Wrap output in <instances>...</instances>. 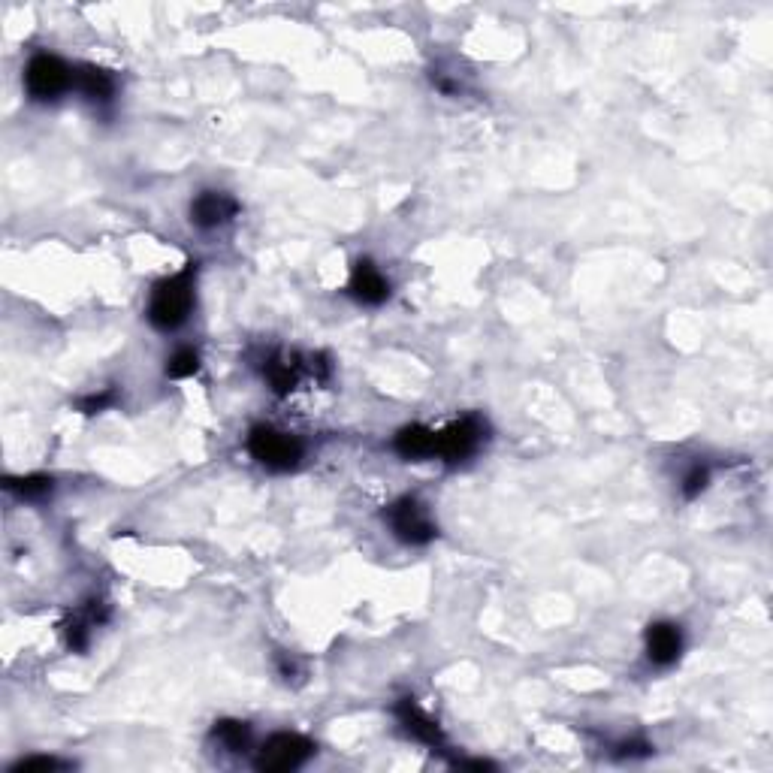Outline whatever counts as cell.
Returning <instances> with one entry per match:
<instances>
[{"mask_svg":"<svg viewBox=\"0 0 773 773\" xmlns=\"http://www.w3.org/2000/svg\"><path fill=\"white\" fill-rule=\"evenodd\" d=\"M194 281H197V260L185 263V269L154 284L151 299H148V324L154 330L173 333L188 321L191 308H194V296H197Z\"/></svg>","mask_w":773,"mask_h":773,"instance_id":"cell-1","label":"cell"},{"mask_svg":"<svg viewBox=\"0 0 773 773\" xmlns=\"http://www.w3.org/2000/svg\"><path fill=\"white\" fill-rule=\"evenodd\" d=\"M248 453L269 472H290L302 459V441L275 426H254L248 435Z\"/></svg>","mask_w":773,"mask_h":773,"instance_id":"cell-2","label":"cell"},{"mask_svg":"<svg viewBox=\"0 0 773 773\" xmlns=\"http://www.w3.org/2000/svg\"><path fill=\"white\" fill-rule=\"evenodd\" d=\"M315 743L302 737V734H293V731H278L272 734L260 752H257V770H266V773H287V770H296L302 767L308 758L315 755Z\"/></svg>","mask_w":773,"mask_h":773,"instance_id":"cell-3","label":"cell"},{"mask_svg":"<svg viewBox=\"0 0 773 773\" xmlns=\"http://www.w3.org/2000/svg\"><path fill=\"white\" fill-rule=\"evenodd\" d=\"M384 520L390 523L393 535L402 544H411V547H423V544H429L438 535V526L432 523L426 505L420 499H414V496H402L399 502H393L384 511Z\"/></svg>","mask_w":773,"mask_h":773,"instance_id":"cell-4","label":"cell"},{"mask_svg":"<svg viewBox=\"0 0 773 773\" xmlns=\"http://www.w3.org/2000/svg\"><path fill=\"white\" fill-rule=\"evenodd\" d=\"M73 76L76 70H70L61 58L40 52L25 67V88L34 100L46 103V100H58L67 88H73Z\"/></svg>","mask_w":773,"mask_h":773,"instance_id":"cell-5","label":"cell"},{"mask_svg":"<svg viewBox=\"0 0 773 773\" xmlns=\"http://www.w3.org/2000/svg\"><path fill=\"white\" fill-rule=\"evenodd\" d=\"M484 438H487V423L481 417H462V420H456V423H450L447 429L438 432L435 456H441L447 462H462L472 453H478Z\"/></svg>","mask_w":773,"mask_h":773,"instance_id":"cell-6","label":"cell"},{"mask_svg":"<svg viewBox=\"0 0 773 773\" xmlns=\"http://www.w3.org/2000/svg\"><path fill=\"white\" fill-rule=\"evenodd\" d=\"M239 212V203L224 194V191H203L197 194V200L191 203V221L200 227V230H215V227H224L227 221H233Z\"/></svg>","mask_w":773,"mask_h":773,"instance_id":"cell-7","label":"cell"},{"mask_svg":"<svg viewBox=\"0 0 773 773\" xmlns=\"http://www.w3.org/2000/svg\"><path fill=\"white\" fill-rule=\"evenodd\" d=\"M348 293L363 305H381L390 296V281L372 260H357L348 281Z\"/></svg>","mask_w":773,"mask_h":773,"instance_id":"cell-8","label":"cell"},{"mask_svg":"<svg viewBox=\"0 0 773 773\" xmlns=\"http://www.w3.org/2000/svg\"><path fill=\"white\" fill-rule=\"evenodd\" d=\"M396 719L405 725V731L414 737V740H420V743H426V746H444V731H441V725L426 713V710H420V704L414 701V698H402L399 704H396Z\"/></svg>","mask_w":773,"mask_h":773,"instance_id":"cell-9","label":"cell"},{"mask_svg":"<svg viewBox=\"0 0 773 773\" xmlns=\"http://www.w3.org/2000/svg\"><path fill=\"white\" fill-rule=\"evenodd\" d=\"M647 659L659 668H668L683 653V632L674 623H653L647 629Z\"/></svg>","mask_w":773,"mask_h":773,"instance_id":"cell-10","label":"cell"},{"mask_svg":"<svg viewBox=\"0 0 773 773\" xmlns=\"http://www.w3.org/2000/svg\"><path fill=\"white\" fill-rule=\"evenodd\" d=\"M393 447L402 459H429L438 450V432H432L429 426L411 423L396 432Z\"/></svg>","mask_w":773,"mask_h":773,"instance_id":"cell-11","label":"cell"},{"mask_svg":"<svg viewBox=\"0 0 773 773\" xmlns=\"http://www.w3.org/2000/svg\"><path fill=\"white\" fill-rule=\"evenodd\" d=\"M73 85L91 103H109L115 97V76L109 70H103V67H94V64L79 67L76 76H73Z\"/></svg>","mask_w":773,"mask_h":773,"instance_id":"cell-12","label":"cell"},{"mask_svg":"<svg viewBox=\"0 0 773 773\" xmlns=\"http://www.w3.org/2000/svg\"><path fill=\"white\" fill-rule=\"evenodd\" d=\"M212 740H218L227 752H245L251 746V725L239 719H221L212 728Z\"/></svg>","mask_w":773,"mask_h":773,"instance_id":"cell-13","label":"cell"},{"mask_svg":"<svg viewBox=\"0 0 773 773\" xmlns=\"http://www.w3.org/2000/svg\"><path fill=\"white\" fill-rule=\"evenodd\" d=\"M4 487H7L10 493H16L19 499H25V502H40V499L52 496V490H55L52 478H46V475L7 478V481H4Z\"/></svg>","mask_w":773,"mask_h":773,"instance_id":"cell-14","label":"cell"},{"mask_svg":"<svg viewBox=\"0 0 773 773\" xmlns=\"http://www.w3.org/2000/svg\"><path fill=\"white\" fill-rule=\"evenodd\" d=\"M263 375H266L269 387H272L275 393H281V396L296 387V366H293L287 357H272V360L263 366Z\"/></svg>","mask_w":773,"mask_h":773,"instance_id":"cell-15","label":"cell"},{"mask_svg":"<svg viewBox=\"0 0 773 773\" xmlns=\"http://www.w3.org/2000/svg\"><path fill=\"white\" fill-rule=\"evenodd\" d=\"M91 626H94V620H91L85 610L76 613V616H70V623L64 626V635H67V647H70L73 653H85V650H88Z\"/></svg>","mask_w":773,"mask_h":773,"instance_id":"cell-16","label":"cell"},{"mask_svg":"<svg viewBox=\"0 0 773 773\" xmlns=\"http://www.w3.org/2000/svg\"><path fill=\"white\" fill-rule=\"evenodd\" d=\"M167 378H176V381H182V378H191V375H197L200 372V354L194 351V348H179L170 360H167Z\"/></svg>","mask_w":773,"mask_h":773,"instance_id":"cell-17","label":"cell"},{"mask_svg":"<svg viewBox=\"0 0 773 773\" xmlns=\"http://www.w3.org/2000/svg\"><path fill=\"white\" fill-rule=\"evenodd\" d=\"M73 764L70 761H61V758H52V755H31V758H22L10 767V773H34V770H70Z\"/></svg>","mask_w":773,"mask_h":773,"instance_id":"cell-18","label":"cell"},{"mask_svg":"<svg viewBox=\"0 0 773 773\" xmlns=\"http://www.w3.org/2000/svg\"><path fill=\"white\" fill-rule=\"evenodd\" d=\"M707 484H710V469H707V466H692V469L686 472L680 490H683L686 499H698V496L707 490Z\"/></svg>","mask_w":773,"mask_h":773,"instance_id":"cell-19","label":"cell"},{"mask_svg":"<svg viewBox=\"0 0 773 773\" xmlns=\"http://www.w3.org/2000/svg\"><path fill=\"white\" fill-rule=\"evenodd\" d=\"M115 399H118V393H115V390H100V393L82 396V399L76 402V408H79L82 414H100V411L112 408V405H115Z\"/></svg>","mask_w":773,"mask_h":773,"instance_id":"cell-20","label":"cell"},{"mask_svg":"<svg viewBox=\"0 0 773 773\" xmlns=\"http://www.w3.org/2000/svg\"><path fill=\"white\" fill-rule=\"evenodd\" d=\"M650 752H653V746L647 740H626L616 746V758H644Z\"/></svg>","mask_w":773,"mask_h":773,"instance_id":"cell-21","label":"cell"},{"mask_svg":"<svg viewBox=\"0 0 773 773\" xmlns=\"http://www.w3.org/2000/svg\"><path fill=\"white\" fill-rule=\"evenodd\" d=\"M278 671H281V677L290 683V680H296V674H299V668H296V662L293 659H287V656H278Z\"/></svg>","mask_w":773,"mask_h":773,"instance_id":"cell-22","label":"cell"},{"mask_svg":"<svg viewBox=\"0 0 773 773\" xmlns=\"http://www.w3.org/2000/svg\"><path fill=\"white\" fill-rule=\"evenodd\" d=\"M456 767H469V770H493L496 764H493V761H484V758H475V761H456Z\"/></svg>","mask_w":773,"mask_h":773,"instance_id":"cell-23","label":"cell"}]
</instances>
